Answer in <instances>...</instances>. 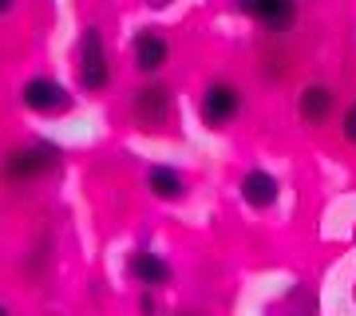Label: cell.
I'll return each mask as SVG.
<instances>
[{
	"instance_id": "obj_16",
	"label": "cell",
	"mask_w": 356,
	"mask_h": 316,
	"mask_svg": "<svg viewBox=\"0 0 356 316\" xmlns=\"http://www.w3.org/2000/svg\"><path fill=\"white\" fill-rule=\"evenodd\" d=\"M182 316H194V313H182Z\"/></svg>"
},
{
	"instance_id": "obj_5",
	"label": "cell",
	"mask_w": 356,
	"mask_h": 316,
	"mask_svg": "<svg viewBox=\"0 0 356 316\" xmlns=\"http://www.w3.org/2000/svg\"><path fill=\"white\" fill-rule=\"evenodd\" d=\"M238 107H242V95H238V88H229V83H210L202 95V123L206 126H226L234 115H238Z\"/></svg>"
},
{
	"instance_id": "obj_10",
	"label": "cell",
	"mask_w": 356,
	"mask_h": 316,
	"mask_svg": "<svg viewBox=\"0 0 356 316\" xmlns=\"http://www.w3.org/2000/svg\"><path fill=\"white\" fill-rule=\"evenodd\" d=\"M147 186H151V194L159 202H178L186 194V182H182V174L175 166H151L147 170Z\"/></svg>"
},
{
	"instance_id": "obj_6",
	"label": "cell",
	"mask_w": 356,
	"mask_h": 316,
	"mask_svg": "<svg viewBox=\"0 0 356 316\" xmlns=\"http://www.w3.org/2000/svg\"><path fill=\"white\" fill-rule=\"evenodd\" d=\"M238 190H242V202L254 206V210H269V206L277 202V178L269 174V170H245L242 182H238Z\"/></svg>"
},
{
	"instance_id": "obj_2",
	"label": "cell",
	"mask_w": 356,
	"mask_h": 316,
	"mask_svg": "<svg viewBox=\"0 0 356 316\" xmlns=\"http://www.w3.org/2000/svg\"><path fill=\"white\" fill-rule=\"evenodd\" d=\"M56 166H60V151L48 147V142H32V147H20L4 158V174L16 178V182H28L44 170H56Z\"/></svg>"
},
{
	"instance_id": "obj_7",
	"label": "cell",
	"mask_w": 356,
	"mask_h": 316,
	"mask_svg": "<svg viewBox=\"0 0 356 316\" xmlns=\"http://www.w3.org/2000/svg\"><path fill=\"white\" fill-rule=\"evenodd\" d=\"M135 115H139V123L147 126V131H154V126L166 123V115H170V95H166V88H143L139 95H135Z\"/></svg>"
},
{
	"instance_id": "obj_13",
	"label": "cell",
	"mask_w": 356,
	"mask_h": 316,
	"mask_svg": "<svg viewBox=\"0 0 356 316\" xmlns=\"http://www.w3.org/2000/svg\"><path fill=\"white\" fill-rule=\"evenodd\" d=\"M147 4H151V8H166V4H170V0H147Z\"/></svg>"
},
{
	"instance_id": "obj_11",
	"label": "cell",
	"mask_w": 356,
	"mask_h": 316,
	"mask_svg": "<svg viewBox=\"0 0 356 316\" xmlns=\"http://www.w3.org/2000/svg\"><path fill=\"white\" fill-rule=\"evenodd\" d=\"M297 111H301V119L305 123H325L332 111V91L329 88H305L301 91V103H297Z\"/></svg>"
},
{
	"instance_id": "obj_1",
	"label": "cell",
	"mask_w": 356,
	"mask_h": 316,
	"mask_svg": "<svg viewBox=\"0 0 356 316\" xmlns=\"http://www.w3.org/2000/svg\"><path fill=\"white\" fill-rule=\"evenodd\" d=\"M76 76L83 91H103L111 83V67H107V48H103L99 28H83L76 48Z\"/></svg>"
},
{
	"instance_id": "obj_8",
	"label": "cell",
	"mask_w": 356,
	"mask_h": 316,
	"mask_svg": "<svg viewBox=\"0 0 356 316\" xmlns=\"http://www.w3.org/2000/svg\"><path fill=\"white\" fill-rule=\"evenodd\" d=\"M166 56H170V44H166L159 32L143 28L139 36H135V67H139V72L154 76V72H159V67L166 63Z\"/></svg>"
},
{
	"instance_id": "obj_3",
	"label": "cell",
	"mask_w": 356,
	"mask_h": 316,
	"mask_svg": "<svg viewBox=\"0 0 356 316\" xmlns=\"http://www.w3.org/2000/svg\"><path fill=\"white\" fill-rule=\"evenodd\" d=\"M20 99H24L28 111H36V115H64V111H72V95H67V88L64 83H56V79H48V76L28 79L24 88H20Z\"/></svg>"
},
{
	"instance_id": "obj_14",
	"label": "cell",
	"mask_w": 356,
	"mask_h": 316,
	"mask_svg": "<svg viewBox=\"0 0 356 316\" xmlns=\"http://www.w3.org/2000/svg\"><path fill=\"white\" fill-rule=\"evenodd\" d=\"M13 8V0H0V13H8Z\"/></svg>"
},
{
	"instance_id": "obj_4",
	"label": "cell",
	"mask_w": 356,
	"mask_h": 316,
	"mask_svg": "<svg viewBox=\"0 0 356 316\" xmlns=\"http://www.w3.org/2000/svg\"><path fill=\"white\" fill-rule=\"evenodd\" d=\"M245 16H254L266 32H289L297 20V0H238Z\"/></svg>"
},
{
	"instance_id": "obj_9",
	"label": "cell",
	"mask_w": 356,
	"mask_h": 316,
	"mask_svg": "<svg viewBox=\"0 0 356 316\" xmlns=\"http://www.w3.org/2000/svg\"><path fill=\"white\" fill-rule=\"evenodd\" d=\"M131 277L139 281V285H147V289H159V285H166L170 281V265H166L159 253L151 249H139V253H131Z\"/></svg>"
},
{
	"instance_id": "obj_12",
	"label": "cell",
	"mask_w": 356,
	"mask_h": 316,
	"mask_svg": "<svg viewBox=\"0 0 356 316\" xmlns=\"http://www.w3.org/2000/svg\"><path fill=\"white\" fill-rule=\"evenodd\" d=\"M341 131H344V139H348V142L356 147V103L348 107V111H344V119H341Z\"/></svg>"
},
{
	"instance_id": "obj_15",
	"label": "cell",
	"mask_w": 356,
	"mask_h": 316,
	"mask_svg": "<svg viewBox=\"0 0 356 316\" xmlns=\"http://www.w3.org/2000/svg\"><path fill=\"white\" fill-rule=\"evenodd\" d=\"M0 316H8V308H4V304H0Z\"/></svg>"
}]
</instances>
